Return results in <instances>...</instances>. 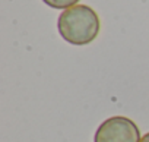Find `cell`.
<instances>
[{"instance_id": "4", "label": "cell", "mask_w": 149, "mask_h": 142, "mask_svg": "<svg viewBox=\"0 0 149 142\" xmlns=\"http://www.w3.org/2000/svg\"><path fill=\"white\" fill-rule=\"evenodd\" d=\"M140 142H149V132H148L146 135H143V136H142Z\"/></svg>"}, {"instance_id": "1", "label": "cell", "mask_w": 149, "mask_h": 142, "mask_svg": "<svg viewBox=\"0 0 149 142\" xmlns=\"http://www.w3.org/2000/svg\"><path fill=\"white\" fill-rule=\"evenodd\" d=\"M100 18L86 5H76L58 15L57 29L60 37L72 45L91 44L100 34Z\"/></svg>"}, {"instance_id": "2", "label": "cell", "mask_w": 149, "mask_h": 142, "mask_svg": "<svg viewBox=\"0 0 149 142\" xmlns=\"http://www.w3.org/2000/svg\"><path fill=\"white\" fill-rule=\"evenodd\" d=\"M139 127L124 116H114L104 120L94 136V142H140Z\"/></svg>"}, {"instance_id": "3", "label": "cell", "mask_w": 149, "mask_h": 142, "mask_svg": "<svg viewBox=\"0 0 149 142\" xmlns=\"http://www.w3.org/2000/svg\"><path fill=\"white\" fill-rule=\"evenodd\" d=\"M42 2L47 6L53 8V9H63V10H66V9H69L72 6H76V3L79 2V0H42Z\"/></svg>"}]
</instances>
